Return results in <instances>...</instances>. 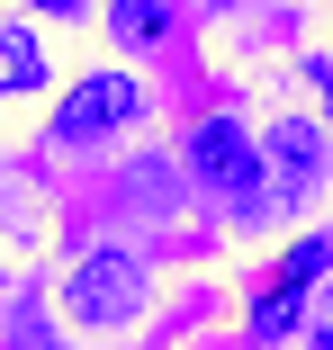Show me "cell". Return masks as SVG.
<instances>
[{"mask_svg":"<svg viewBox=\"0 0 333 350\" xmlns=\"http://www.w3.org/2000/svg\"><path fill=\"white\" fill-rule=\"evenodd\" d=\"M145 260H126V252H90L82 269H73V288H63V306H73V323H90V332H117V323H136L145 314Z\"/></svg>","mask_w":333,"mask_h":350,"instance_id":"obj_1","label":"cell"},{"mask_svg":"<svg viewBox=\"0 0 333 350\" xmlns=\"http://www.w3.org/2000/svg\"><path fill=\"white\" fill-rule=\"evenodd\" d=\"M145 117V90L126 81V72H90V81H73V99L54 108V144H90V135H108V126H136Z\"/></svg>","mask_w":333,"mask_h":350,"instance_id":"obj_2","label":"cell"},{"mask_svg":"<svg viewBox=\"0 0 333 350\" xmlns=\"http://www.w3.org/2000/svg\"><path fill=\"white\" fill-rule=\"evenodd\" d=\"M333 269V234H297V252L271 269V288H261V306H252V341H280L288 323H297V306H306V288Z\"/></svg>","mask_w":333,"mask_h":350,"instance_id":"obj_3","label":"cell"},{"mask_svg":"<svg viewBox=\"0 0 333 350\" xmlns=\"http://www.w3.org/2000/svg\"><path fill=\"white\" fill-rule=\"evenodd\" d=\"M189 162H198V180H208L217 198H252L261 189V162H252V144H243L225 117H208V126L189 135Z\"/></svg>","mask_w":333,"mask_h":350,"instance_id":"obj_4","label":"cell"},{"mask_svg":"<svg viewBox=\"0 0 333 350\" xmlns=\"http://www.w3.org/2000/svg\"><path fill=\"white\" fill-rule=\"evenodd\" d=\"M315 180H324V126H315V117H280V126H271V189L297 198V189H315Z\"/></svg>","mask_w":333,"mask_h":350,"instance_id":"obj_5","label":"cell"},{"mask_svg":"<svg viewBox=\"0 0 333 350\" xmlns=\"http://www.w3.org/2000/svg\"><path fill=\"white\" fill-rule=\"evenodd\" d=\"M27 90H45V54L18 18H0V99H27Z\"/></svg>","mask_w":333,"mask_h":350,"instance_id":"obj_6","label":"cell"},{"mask_svg":"<svg viewBox=\"0 0 333 350\" xmlns=\"http://www.w3.org/2000/svg\"><path fill=\"white\" fill-rule=\"evenodd\" d=\"M162 36V0H117V45H153Z\"/></svg>","mask_w":333,"mask_h":350,"instance_id":"obj_7","label":"cell"},{"mask_svg":"<svg viewBox=\"0 0 333 350\" xmlns=\"http://www.w3.org/2000/svg\"><path fill=\"white\" fill-rule=\"evenodd\" d=\"M315 341L333 350V288H324V306H315Z\"/></svg>","mask_w":333,"mask_h":350,"instance_id":"obj_8","label":"cell"},{"mask_svg":"<svg viewBox=\"0 0 333 350\" xmlns=\"http://www.w3.org/2000/svg\"><path fill=\"white\" fill-rule=\"evenodd\" d=\"M27 10H54V18H73V10H90V0H27Z\"/></svg>","mask_w":333,"mask_h":350,"instance_id":"obj_9","label":"cell"},{"mask_svg":"<svg viewBox=\"0 0 333 350\" xmlns=\"http://www.w3.org/2000/svg\"><path fill=\"white\" fill-rule=\"evenodd\" d=\"M315 81H324V90H333V72H315Z\"/></svg>","mask_w":333,"mask_h":350,"instance_id":"obj_10","label":"cell"}]
</instances>
